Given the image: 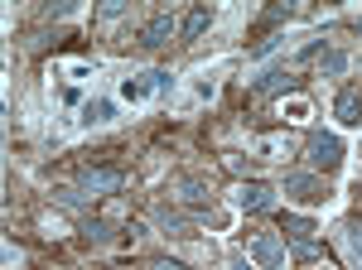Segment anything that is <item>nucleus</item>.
Returning a JSON list of instances; mask_svg holds the SVG:
<instances>
[{
  "mask_svg": "<svg viewBox=\"0 0 362 270\" xmlns=\"http://www.w3.org/2000/svg\"><path fill=\"white\" fill-rule=\"evenodd\" d=\"M319 54H329V49H324V39H314V44H305V49H300V58H319Z\"/></svg>",
  "mask_w": 362,
  "mask_h": 270,
  "instance_id": "nucleus-17",
  "label": "nucleus"
},
{
  "mask_svg": "<svg viewBox=\"0 0 362 270\" xmlns=\"http://www.w3.org/2000/svg\"><path fill=\"white\" fill-rule=\"evenodd\" d=\"M334 116L343 121V126H362V87H358V82L338 92V102H334Z\"/></svg>",
  "mask_w": 362,
  "mask_h": 270,
  "instance_id": "nucleus-7",
  "label": "nucleus"
},
{
  "mask_svg": "<svg viewBox=\"0 0 362 270\" xmlns=\"http://www.w3.org/2000/svg\"><path fill=\"white\" fill-rule=\"evenodd\" d=\"M314 222L309 217H300V213H285V237L295 242V256L300 261H319V242H314Z\"/></svg>",
  "mask_w": 362,
  "mask_h": 270,
  "instance_id": "nucleus-3",
  "label": "nucleus"
},
{
  "mask_svg": "<svg viewBox=\"0 0 362 270\" xmlns=\"http://www.w3.org/2000/svg\"><path fill=\"white\" fill-rule=\"evenodd\" d=\"M343 246H348L353 266L362 270V217H348V222H343Z\"/></svg>",
  "mask_w": 362,
  "mask_h": 270,
  "instance_id": "nucleus-12",
  "label": "nucleus"
},
{
  "mask_svg": "<svg viewBox=\"0 0 362 270\" xmlns=\"http://www.w3.org/2000/svg\"><path fill=\"white\" fill-rule=\"evenodd\" d=\"M179 198H184V203H189L194 213H208V203H213V193L203 189L198 179H184V184H179Z\"/></svg>",
  "mask_w": 362,
  "mask_h": 270,
  "instance_id": "nucleus-11",
  "label": "nucleus"
},
{
  "mask_svg": "<svg viewBox=\"0 0 362 270\" xmlns=\"http://www.w3.org/2000/svg\"><path fill=\"white\" fill-rule=\"evenodd\" d=\"M285 198H295V203H324L329 193H324L319 174H285Z\"/></svg>",
  "mask_w": 362,
  "mask_h": 270,
  "instance_id": "nucleus-6",
  "label": "nucleus"
},
{
  "mask_svg": "<svg viewBox=\"0 0 362 270\" xmlns=\"http://www.w3.org/2000/svg\"><path fill=\"white\" fill-rule=\"evenodd\" d=\"M155 270H189V266H184V261H160Z\"/></svg>",
  "mask_w": 362,
  "mask_h": 270,
  "instance_id": "nucleus-18",
  "label": "nucleus"
},
{
  "mask_svg": "<svg viewBox=\"0 0 362 270\" xmlns=\"http://www.w3.org/2000/svg\"><path fill=\"white\" fill-rule=\"evenodd\" d=\"M358 34H362V20H358Z\"/></svg>",
  "mask_w": 362,
  "mask_h": 270,
  "instance_id": "nucleus-20",
  "label": "nucleus"
},
{
  "mask_svg": "<svg viewBox=\"0 0 362 270\" xmlns=\"http://www.w3.org/2000/svg\"><path fill=\"white\" fill-rule=\"evenodd\" d=\"M112 116H116L112 102H87V111H83V121H87V126H107Z\"/></svg>",
  "mask_w": 362,
  "mask_h": 270,
  "instance_id": "nucleus-15",
  "label": "nucleus"
},
{
  "mask_svg": "<svg viewBox=\"0 0 362 270\" xmlns=\"http://www.w3.org/2000/svg\"><path fill=\"white\" fill-rule=\"evenodd\" d=\"M251 256L266 270H285V261H290V256H285V242H280L276 232H256V237H251Z\"/></svg>",
  "mask_w": 362,
  "mask_h": 270,
  "instance_id": "nucleus-4",
  "label": "nucleus"
},
{
  "mask_svg": "<svg viewBox=\"0 0 362 270\" xmlns=\"http://www.w3.org/2000/svg\"><path fill=\"white\" fill-rule=\"evenodd\" d=\"M232 270H251V266H247V256H232Z\"/></svg>",
  "mask_w": 362,
  "mask_h": 270,
  "instance_id": "nucleus-19",
  "label": "nucleus"
},
{
  "mask_svg": "<svg viewBox=\"0 0 362 270\" xmlns=\"http://www.w3.org/2000/svg\"><path fill=\"white\" fill-rule=\"evenodd\" d=\"M295 87H300V78H290L285 68H271V73L256 82L251 92H256V97H280V92H295Z\"/></svg>",
  "mask_w": 362,
  "mask_h": 270,
  "instance_id": "nucleus-10",
  "label": "nucleus"
},
{
  "mask_svg": "<svg viewBox=\"0 0 362 270\" xmlns=\"http://www.w3.org/2000/svg\"><path fill=\"white\" fill-rule=\"evenodd\" d=\"M208 29H213V10H208V5L189 10V20H184V39H198V34H208Z\"/></svg>",
  "mask_w": 362,
  "mask_h": 270,
  "instance_id": "nucleus-13",
  "label": "nucleus"
},
{
  "mask_svg": "<svg viewBox=\"0 0 362 270\" xmlns=\"http://www.w3.org/2000/svg\"><path fill=\"white\" fill-rule=\"evenodd\" d=\"M169 87H174L169 73H140V78H126L121 97H126V102H145V97H155V92H169Z\"/></svg>",
  "mask_w": 362,
  "mask_h": 270,
  "instance_id": "nucleus-5",
  "label": "nucleus"
},
{
  "mask_svg": "<svg viewBox=\"0 0 362 270\" xmlns=\"http://www.w3.org/2000/svg\"><path fill=\"white\" fill-rule=\"evenodd\" d=\"M169 39H174V15H155L140 29V49H165Z\"/></svg>",
  "mask_w": 362,
  "mask_h": 270,
  "instance_id": "nucleus-9",
  "label": "nucleus"
},
{
  "mask_svg": "<svg viewBox=\"0 0 362 270\" xmlns=\"http://www.w3.org/2000/svg\"><path fill=\"white\" fill-rule=\"evenodd\" d=\"M78 189L87 193V198H107V193H121L126 189V169H107V164H102V169H83V174H78Z\"/></svg>",
  "mask_w": 362,
  "mask_h": 270,
  "instance_id": "nucleus-1",
  "label": "nucleus"
},
{
  "mask_svg": "<svg viewBox=\"0 0 362 270\" xmlns=\"http://www.w3.org/2000/svg\"><path fill=\"white\" fill-rule=\"evenodd\" d=\"M83 242L107 246V242H112V222H107V217H87V222H83Z\"/></svg>",
  "mask_w": 362,
  "mask_h": 270,
  "instance_id": "nucleus-14",
  "label": "nucleus"
},
{
  "mask_svg": "<svg viewBox=\"0 0 362 270\" xmlns=\"http://www.w3.org/2000/svg\"><path fill=\"white\" fill-rule=\"evenodd\" d=\"M305 150H309V164H314V169H324V174H334L338 164H343V140L329 135V131H314L305 140Z\"/></svg>",
  "mask_w": 362,
  "mask_h": 270,
  "instance_id": "nucleus-2",
  "label": "nucleus"
},
{
  "mask_svg": "<svg viewBox=\"0 0 362 270\" xmlns=\"http://www.w3.org/2000/svg\"><path fill=\"white\" fill-rule=\"evenodd\" d=\"M324 73H329V78L348 73V54H343V49H329V54H324Z\"/></svg>",
  "mask_w": 362,
  "mask_h": 270,
  "instance_id": "nucleus-16",
  "label": "nucleus"
},
{
  "mask_svg": "<svg viewBox=\"0 0 362 270\" xmlns=\"http://www.w3.org/2000/svg\"><path fill=\"white\" fill-rule=\"evenodd\" d=\"M237 203H242V213H271L276 208V193L266 189V184H242L237 189Z\"/></svg>",
  "mask_w": 362,
  "mask_h": 270,
  "instance_id": "nucleus-8",
  "label": "nucleus"
}]
</instances>
